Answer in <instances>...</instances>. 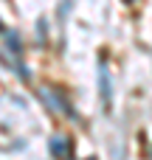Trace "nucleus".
<instances>
[{"instance_id": "obj_1", "label": "nucleus", "mask_w": 152, "mask_h": 160, "mask_svg": "<svg viewBox=\"0 0 152 160\" xmlns=\"http://www.w3.org/2000/svg\"><path fill=\"white\" fill-rule=\"evenodd\" d=\"M51 149H54L56 155H62V152H68V143H65V141H62V143H59V141H54V143H51Z\"/></svg>"}, {"instance_id": "obj_4", "label": "nucleus", "mask_w": 152, "mask_h": 160, "mask_svg": "<svg viewBox=\"0 0 152 160\" xmlns=\"http://www.w3.org/2000/svg\"><path fill=\"white\" fill-rule=\"evenodd\" d=\"M90 160H93V158H90Z\"/></svg>"}, {"instance_id": "obj_2", "label": "nucleus", "mask_w": 152, "mask_h": 160, "mask_svg": "<svg viewBox=\"0 0 152 160\" xmlns=\"http://www.w3.org/2000/svg\"><path fill=\"white\" fill-rule=\"evenodd\" d=\"M0 31H3V25H0Z\"/></svg>"}, {"instance_id": "obj_3", "label": "nucleus", "mask_w": 152, "mask_h": 160, "mask_svg": "<svg viewBox=\"0 0 152 160\" xmlns=\"http://www.w3.org/2000/svg\"><path fill=\"white\" fill-rule=\"evenodd\" d=\"M130 3H133V0H130Z\"/></svg>"}]
</instances>
